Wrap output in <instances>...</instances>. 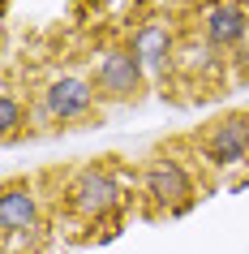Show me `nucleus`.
Segmentation results:
<instances>
[{"instance_id":"nucleus-9","label":"nucleus","mask_w":249,"mask_h":254,"mask_svg":"<svg viewBox=\"0 0 249 254\" xmlns=\"http://www.w3.org/2000/svg\"><path fill=\"white\" fill-rule=\"evenodd\" d=\"M176 73L181 78H202V86H210V82H219L223 73V52H215L202 35H189V39H181V48H176Z\"/></svg>"},{"instance_id":"nucleus-7","label":"nucleus","mask_w":249,"mask_h":254,"mask_svg":"<svg viewBox=\"0 0 249 254\" xmlns=\"http://www.w3.org/2000/svg\"><path fill=\"white\" fill-rule=\"evenodd\" d=\"M198 151L219 173L249 164V112H228V117H219L206 134L198 138Z\"/></svg>"},{"instance_id":"nucleus-1","label":"nucleus","mask_w":249,"mask_h":254,"mask_svg":"<svg viewBox=\"0 0 249 254\" xmlns=\"http://www.w3.org/2000/svg\"><path fill=\"white\" fill-rule=\"evenodd\" d=\"M65 207L78 215L82 224H107L112 215L125 207V186L107 164H86L65 181Z\"/></svg>"},{"instance_id":"nucleus-10","label":"nucleus","mask_w":249,"mask_h":254,"mask_svg":"<svg viewBox=\"0 0 249 254\" xmlns=\"http://www.w3.org/2000/svg\"><path fill=\"white\" fill-rule=\"evenodd\" d=\"M30 125V99L17 95V86L9 82L4 91H0V138L4 142H17V134Z\"/></svg>"},{"instance_id":"nucleus-2","label":"nucleus","mask_w":249,"mask_h":254,"mask_svg":"<svg viewBox=\"0 0 249 254\" xmlns=\"http://www.w3.org/2000/svg\"><path fill=\"white\" fill-rule=\"evenodd\" d=\"M138 186H142V198L150 202L155 211H168V215L194 207V198H198L194 168H189L181 155H172V151H159V155H150V160L142 164Z\"/></svg>"},{"instance_id":"nucleus-8","label":"nucleus","mask_w":249,"mask_h":254,"mask_svg":"<svg viewBox=\"0 0 249 254\" xmlns=\"http://www.w3.org/2000/svg\"><path fill=\"white\" fill-rule=\"evenodd\" d=\"M176 35H172L168 22H142V26L129 35V52L142 61L146 78L150 82H168V73L176 69Z\"/></svg>"},{"instance_id":"nucleus-5","label":"nucleus","mask_w":249,"mask_h":254,"mask_svg":"<svg viewBox=\"0 0 249 254\" xmlns=\"http://www.w3.org/2000/svg\"><path fill=\"white\" fill-rule=\"evenodd\" d=\"M91 82H95V95L103 99V104H133V99H142L150 78H146L142 61L129 52V43L125 48H107L91 69Z\"/></svg>"},{"instance_id":"nucleus-3","label":"nucleus","mask_w":249,"mask_h":254,"mask_svg":"<svg viewBox=\"0 0 249 254\" xmlns=\"http://www.w3.org/2000/svg\"><path fill=\"white\" fill-rule=\"evenodd\" d=\"M99 104L95 95V82L82 78V73H52V78L39 86L35 95V112L52 125H73V121H86Z\"/></svg>"},{"instance_id":"nucleus-4","label":"nucleus","mask_w":249,"mask_h":254,"mask_svg":"<svg viewBox=\"0 0 249 254\" xmlns=\"http://www.w3.org/2000/svg\"><path fill=\"white\" fill-rule=\"evenodd\" d=\"M0 237H4V250L17 254V246H35L43 237V202L39 190L30 181H9L4 186V198H0Z\"/></svg>"},{"instance_id":"nucleus-6","label":"nucleus","mask_w":249,"mask_h":254,"mask_svg":"<svg viewBox=\"0 0 249 254\" xmlns=\"http://www.w3.org/2000/svg\"><path fill=\"white\" fill-rule=\"evenodd\" d=\"M198 35L215 52H245L249 48V4L245 0H206L198 9Z\"/></svg>"}]
</instances>
